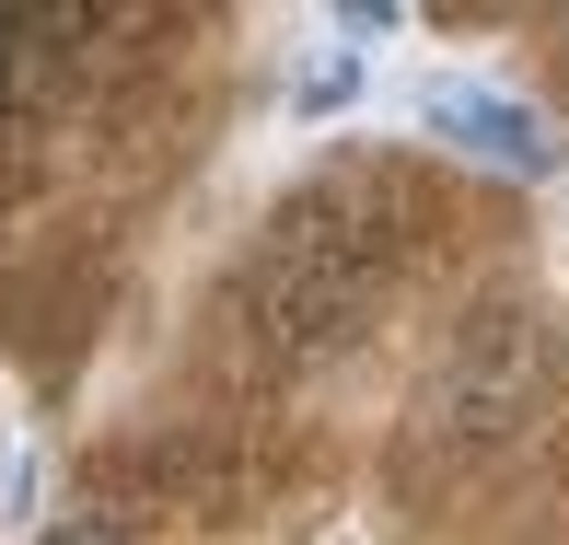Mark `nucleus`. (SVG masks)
Returning a JSON list of instances; mask_svg holds the SVG:
<instances>
[{"mask_svg": "<svg viewBox=\"0 0 569 545\" xmlns=\"http://www.w3.org/2000/svg\"><path fill=\"white\" fill-rule=\"evenodd\" d=\"M372 291H383V232H360L338 221V198H291V221H279V244H268V336L279 349H338V336L372 314Z\"/></svg>", "mask_w": 569, "mask_h": 545, "instance_id": "obj_1", "label": "nucleus"}, {"mask_svg": "<svg viewBox=\"0 0 569 545\" xmlns=\"http://www.w3.org/2000/svg\"><path fill=\"white\" fill-rule=\"evenodd\" d=\"M419 117L442 128L453 151L500 163V174H558V140H547L523 105H511V93H488V82H430V93H419Z\"/></svg>", "mask_w": 569, "mask_h": 545, "instance_id": "obj_2", "label": "nucleus"}, {"mask_svg": "<svg viewBox=\"0 0 569 545\" xmlns=\"http://www.w3.org/2000/svg\"><path fill=\"white\" fill-rule=\"evenodd\" d=\"M47 545H117L106 523H59V534H47Z\"/></svg>", "mask_w": 569, "mask_h": 545, "instance_id": "obj_3", "label": "nucleus"}]
</instances>
